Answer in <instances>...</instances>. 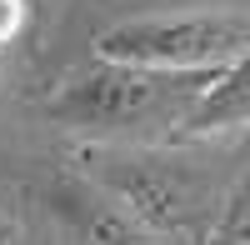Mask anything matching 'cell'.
<instances>
[{
  "label": "cell",
  "instance_id": "1",
  "mask_svg": "<svg viewBox=\"0 0 250 245\" xmlns=\"http://www.w3.org/2000/svg\"><path fill=\"white\" fill-rule=\"evenodd\" d=\"M220 70H145L120 60H95L45 100V120L85 135H130V130H180Z\"/></svg>",
  "mask_w": 250,
  "mask_h": 245
},
{
  "label": "cell",
  "instance_id": "2",
  "mask_svg": "<svg viewBox=\"0 0 250 245\" xmlns=\"http://www.w3.org/2000/svg\"><path fill=\"white\" fill-rule=\"evenodd\" d=\"M250 50V10H195V15H140L95 35V60L145 70H225Z\"/></svg>",
  "mask_w": 250,
  "mask_h": 245
},
{
  "label": "cell",
  "instance_id": "3",
  "mask_svg": "<svg viewBox=\"0 0 250 245\" xmlns=\"http://www.w3.org/2000/svg\"><path fill=\"white\" fill-rule=\"evenodd\" d=\"M125 210L150 235H185L205 210V185L175 165V160H155V155H105L100 170H90Z\"/></svg>",
  "mask_w": 250,
  "mask_h": 245
},
{
  "label": "cell",
  "instance_id": "4",
  "mask_svg": "<svg viewBox=\"0 0 250 245\" xmlns=\"http://www.w3.org/2000/svg\"><path fill=\"white\" fill-rule=\"evenodd\" d=\"M45 205L75 245H160L120 200L90 175H55L45 185Z\"/></svg>",
  "mask_w": 250,
  "mask_h": 245
},
{
  "label": "cell",
  "instance_id": "5",
  "mask_svg": "<svg viewBox=\"0 0 250 245\" xmlns=\"http://www.w3.org/2000/svg\"><path fill=\"white\" fill-rule=\"evenodd\" d=\"M235 125H250V50L225 65L215 75V85L200 95V105L185 115V135H215V130H235Z\"/></svg>",
  "mask_w": 250,
  "mask_h": 245
},
{
  "label": "cell",
  "instance_id": "6",
  "mask_svg": "<svg viewBox=\"0 0 250 245\" xmlns=\"http://www.w3.org/2000/svg\"><path fill=\"white\" fill-rule=\"evenodd\" d=\"M210 245H250V180L220 205L215 230H210Z\"/></svg>",
  "mask_w": 250,
  "mask_h": 245
},
{
  "label": "cell",
  "instance_id": "7",
  "mask_svg": "<svg viewBox=\"0 0 250 245\" xmlns=\"http://www.w3.org/2000/svg\"><path fill=\"white\" fill-rule=\"evenodd\" d=\"M25 15H30L25 0H0V50H5L20 30H25Z\"/></svg>",
  "mask_w": 250,
  "mask_h": 245
}]
</instances>
